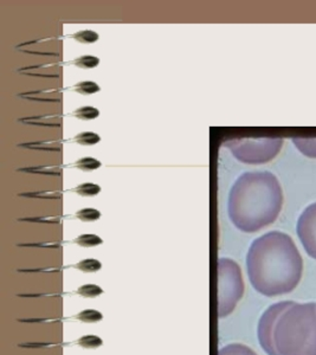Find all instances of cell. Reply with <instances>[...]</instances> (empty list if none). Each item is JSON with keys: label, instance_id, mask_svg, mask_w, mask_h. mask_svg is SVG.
Here are the masks:
<instances>
[{"label": "cell", "instance_id": "6da1fadb", "mask_svg": "<svg viewBox=\"0 0 316 355\" xmlns=\"http://www.w3.org/2000/svg\"><path fill=\"white\" fill-rule=\"evenodd\" d=\"M247 270L256 291L275 297L295 291L302 279L304 261L290 236L272 231L252 242Z\"/></svg>", "mask_w": 316, "mask_h": 355}, {"label": "cell", "instance_id": "7a4b0ae2", "mask_svg": "<svg viewBox=\"0 0 316 355\" xmlns=\"http://www.w3.org/2000/svg\"><path fill=\"white\" fill-rule=\"evenodd\" d=\"M257 335L267 355H316V303L272 304L261 316Z\"/></svg>", "mask_w": 316, "mask_h": 355}, {"label": "cell", "instance_id": "3957f363", "mask_svg": "<svg viewBox=\"0 0 316 355\" xmlns=\"http://www.w3.org/2000/svg\"><path fill=\"white\" fill-rule=\"evenodd\" d=\"M283 205L280 182L270 172H247L236 180L227 212L238 230L254 234L275 222Z\"/></svg>", "mask_w": 316, "mask_h": 355}, {"label": "cell", "instance_id": "277c9868", "mask_svg": "<svg viewBox=\"0 0 316 355\" xmlns=\"http://www.w3.org/2000/svg\"><path fill=\"white\" fill-rule=\"evenodd\" d=\"M243 276L238 264L230 259L218 261V316L225 319L235 311L244 295Z\"/></svg>", "mask_w": 316, "mask_h": 355}, {"label": "cell", "instance_id": "5b68a950", "mask_svg": "<svg viewBox=\"0 0 316 355\" xmlns=\"http://www.w3.org/2000/svg\"><path fill=\"white\" fill-rule=\"evenodd\" d=\"M236 159L244 164L257 165L270 162L280 153L282 139H243L227 144Z\"/></svg>", "mask_w": 316, "mask_h": 355}, {"label": "cell", "instance_id": "8992f818", "mask_svg": "<svg viewBox=\"0 0 316 355\" xmlns=\"http://www.w3.org/2000/svg\"><path fill=\"white\" fill-rule=\"evenodd\" d=\"M297 236L306 252L316 261V202L302 212L297 222Z\"/></svg>", "mask_w": 316, "mask_h": 355}, {"label": "cell", "instance_id": "52a82bcc", "mask_svg": "<svg viewBox=\"0 0 316 355\" xmlns=\"http://www.w3.org/2000/svg\"><path fill=\"white\" fill-rule=\"evenodd\" d=\"M24 75H30L35 77H44V78H58L61 77V69L57 64L35 65V67H26L18 70Z\"/></svg>", "mask_w": 316, "mask_h": 355}, {"label": "cell", "instance_id": "ba28073f", "mask_svg": "<svg viewBox=\"0 0 316 355\" xmlns=\"http://www.w3.org/2000/svg\"><path fill=\"white\" fill-rule=\"evenodd\" d=\"M18 121L25 125H38V127H48L55 128L63 125V120L60 115H41V116L24 117L19 119Z\"/></svg>", "mask_w": 316, "mask_h": 355}, {"label": "cell", "instance_id": "9c48e42d", "mask_svg": "<svg viewBox=\"0 0 316 355\" xmlns=\"http://www.w3.org/2000/svg\"><path fill=\"white\" fill-rule=\"evenodd\" d=\"M18 172L23 173L41 174V175H50V177H61L63 171L57 166H33V167H23L18 168Z\"/></svg>", "mask_w": 316, "mask_h": 355}, {"label": "cell", "instance_id": "30bf717a", "mask_svg": "<svg viewBox=\"0 0 316 355\" xmlns=\"http://www.w3.org/2000/svg\"><path fill=\"white\" fill-rule=\"evenodd\" d=\"M18 147L21 148H28V150H46V152H61L62 144L57 141H44V142H26L21 144Z\"/></svg>", "mask_w": 316, "mask_h": 355}, {"label": "cell", "instance_id": "8fae6325", "mask_svg": "<svg viewBox=\"0 0 316 355\" xmlns=\"http://www.w3.org/2000/svg\"><path fill=\"white\" fill-rule=\"evenodd\" d=\"M218 355H257L252 348L242 343H230L219 349Z\"/></svg>", "mask_w": 316, "mask_h": 355}, {"label": "cell", "instance_id": "7c38bea8", "mask_svg": "<svg viewBox=\"0 0 316 355\" xmlns=\"http://www.w3.org/2000/svg\"><path fill=\"white\" fill-rule=\"evenodd\" d=\"M292 142L306 157H316V139H294Z\"/></svg>", "mask_w": 316, "mask_h": 355}, {"label": "cell", "instance_id": "4fadbf2b", "mask_svg": "<svg viewBox=\"0 0 316 355\" xmlns=\"http://www.w3.org/2000/svg\"><path fill=\"white\" fill-rule=\"evenodd\" d=\"M73 268L81 271V272H85V274H93V272H98V270H101L102 263L95 259H82L78 264H75Z\"/></svg>", "mask_w": 316, "mask_h": 355}, {"label": "cell", "instance_id": "5bb4252c", "mask_svg": "<svg viewBox=\"0 0 316 355\" xmlns=\"http://www.w3.org/2000/svg\"><path fill=\"white\" fill-rule=\"evenodd\" d=\"M100 115L98 108L90 107V105H85L78 110H73L71 116L76 117L82 121H89V120H95Z\"/></svg>", "mask_w": 316, "mask_h": 355}, {"label": "cell", "instance_id": "9a60e30c", "mask_svg": "<svg viewBox=\"0 0 316 355\" xmlns=\"http://www.w3.org/2000/svg\"><path fill=\"white\" fill-rule=\"evenodd\" d=\"M76 345L85 349H98L103 345V341L98 335H83L76 341Z\"/></svg>", "mask_w": 316, "mask_h": 355}, {"label": "cell", "instance_id": "2e32d148", "mask_svg": "<svg viewBox=\"0 0 316 355\" xmlns=\"http://www.w3.org/2000/svg\"><path fill=\"white\" fill-rule=\"evenodd\" d=\"M73 192L81 196V197H95L101 192V187L98 184H93V182H85L78 185V187L73 189Z\"/></svg>", "mask_w": 316, "mask_h": 355}, {"label": "cell", "instance_id": "e0dca14e", "mask_svg": "<svg viewBox=\"0 0 316 355\" xmlns=\"http://www.w3.org/2000/svg\"><path fill=\"white\" fill-rule=\"evenodd\" d=\"M100 140H101V137L98 134L93 133V132H82L73 137L71 141L76 142L81 146H93L98 144Z\"/></svg>", "mask_w": 316, "mask_h": 355}, {"label": "cell", "instance_id": "ac0fdd59", "mask_svg": "<svg viewBox=\"0 0 316 355\" xmlns=\"http://www.w3.org/2000/svg\"><path fill=\"white\" fill-rule=\"evenodd\" d=\"M78 321L85 323H96L103 320V315L96 309H85L75 316Z\"/></svg>", "mask_w": 316, "mask_h": 355}, {"label": "cell", "instance_id": "d6986e66", "mask_svg": "<svg viewBox=\"0 0 316 355\" xmlns=\"http://www.w3.org/2000/svg\"><path fill=\"white\" fill-rule=\"evenodd\" d=\"M49 92H31V93L18 94V97L21 98H26V100H31V101H41V102H61L60 97H46L45 95L49 94Z\"/></svg>", "mask_w": 316, "mask_h": 355}, {"label": "cell", "instance_id": "ffe728a7", "mask_svg": "<svg viewBox=\"0 0 316 355\" xmlns=\"http://www.w3.org/2000/svg\"><path fill=\"white\" fill-rule=\"evenodd\" d=\"M71 38L81 44H93L98 41V33L91 30H82L71 35Z\"/></svg>", "mask_w": 316, "mask_h": 355}, {"label": "cell", "instance_id": "44dd1931", "mask_svg": "<svg viewBox=\"0 0 316 355\" xmlns=\"http://www.w3.org/2000/svg\"><path fill=\"white\" fill-rule=\"evenodd\" d=\"M73 242L83 248H94V246L101 245L103 241L96 234H83L76 237Z\"/></svg>", "mask_w": 316, "mask_h": 355}, {"label": "cell", "instance_id": "7402d4cb", "mask_svg": "<svg viewBox=\"0 0 316 355\" xmlns=\"http://www.w3.org/2000/svg\"><path fill=\"white\" fill-rule=\"evenodd\" d=\"M101 166V162H98V159H95V157H81L80 160L75 162V167L78 170L85 171V172L98 170Z\"/></svg>", "mask_w": 316, "mask_h": 355}, {"label": "cell", "instance_id": "603a6c76", "mask_svg": "<svg viewBox=\"0 0 316 355\" xmlns=\"http://www.w3.org/2000/svg\"><path fill=\"white\" fill-rule=\"evenodd\" d=\"M102 294H103V289L96 286V284H91V283L83 284L78 289V295L85 297V299H95V297H98Z\"/></svg>", "mask_w": 316, "mask_h": 355}, {"label": "cell", "instance_id": "cb8c5ba5", "mask_svg": "<svg viewBox=\"0 0 316 355\" xmlns=\"http://www.w3.org/2000/svg\"><path fill=\"white\" fill-rule=\"evenodd\" d=\"M71 89L73 92L82 94V95H91V94H96L100 92V87L93 81L80 82L78 85H73Z\"/></svg>", "mask_w": 316, "mask_h": 355}, {"label": "cell", "instance_id": "d4e9b609", "mask_svg": "<svg viewBox=\"0 0 316 355\" xmlns=\"http://www.w3.org/2000/svg\"><path fill=\"white\" fill-rule=\"evenodd\" d=\"M100 217H101L100 211L90 209V207L82 209V210L78 211L76 214H75V218H78V220L85 223L96 222V220L100 219Z\"/></svg>", "mask_w": 316, "mask_h": 355}, {"label": "cell", "instance_id": "484cf974", "mask_svg": "<svg viewBox=\"0 0 316 355\" xmlns=\"http://www.w3.org/2000/svg\"><path fill=\"white\" fill-rule=\"evenodd\" d=\"M73 64L76 65L78 68L93 69L96 68V67L100 64V60H98V57L85 55V56L76 58L75 61H73Z\"/></svg>", "mask_w": 316, "mask_h": 355}, {"label": "cell", "instance_id": "4316f807", "mask_svg": "<svg viewBox=\"0 0 316 355\" xmlns=\"http://www.w3.org/2000/svg\"><path fill=\"white\" fill-rule=\"evenodd\" d=\"M19 197L24 198H41V199H61L62 192L57 191H42V192H30V193L18 194Z\"/></svg>", "mask_w": 316, "mask_h": 355}, {"label": "cell", "instance_id": "83f0119b", "mask_svg": "<svg viewBox=\"0 0 316 355\" xmlns=\"http://www.w3.org/2000/svg\"><path fill=\"white\" fill-rule=\"evenodd\" d=\"M21 222H33V223H43V224H60L61 218L60 217H33V218H21L18 219Z\"/></svg>", "mask_w": 316, "mask_h": 355}, {"label": "cell", "instance_id": "f1b7e54d", "mask_svg": "<svg viewBox=\"0 0 316 355\" xmlns=\"http://www.w3.org/2000/svg\"><path fill=\"white\" fill-rule=\"evenodd\" d=\"M18 246H36V248H51V249H55V248H60V244L58 243H25V244H18Z\"/></svg>", "mask_w": 316, "mask_h": 355}, {"label": "cell", "instance_id": "f546056e", "mask_svg": "<svg viewBox=\"0 0 316 355\" xmlns=\"http://www.w3.org/2000/svg\"><path fill=\"white\" fill-rule=\"evenodd\" d=\"M55 345L53 343H21L19 347L21 348H48L53 347Z\"/></svg>", "mask_w": 316, "mask_h": 355}]
</instances>
